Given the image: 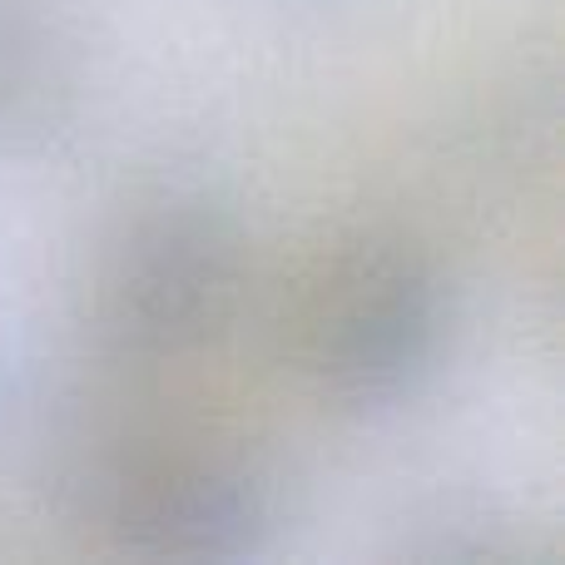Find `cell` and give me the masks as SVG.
I'll return each instance as SVG.
<instances>
[{
    "instance_id": "1",
    "label": "cell",
    "mask_w": 565,
    "mask_h": 565,
    "mask_svg": "<svg viewBox=\"0 0 565 565\" xmlns=\"http://www.w3.org/2000/svg\"><path fill=\"white\" fill-rule=\"evenodd\" d=\"M417 338H422V298L402 268L372 264L332 298L328 358L338 362V372H352L358 382H377L402 372V362H412Z\"/></svg>"
}]
</instances>
